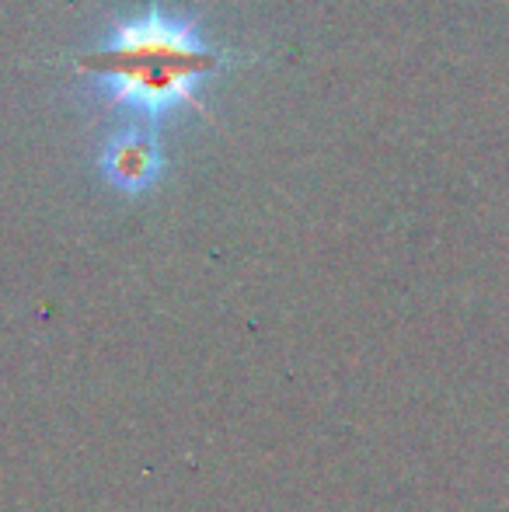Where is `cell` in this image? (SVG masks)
Here are the masks:
<instances>
[{"label": "cell", "instance_id": "7a4b0ae2", "mask_svg": "<svg viewBox=\"0 0 509 512\" xmlns=\"http://www.w3.org/2000/svg\"><path fill=\"white\" fill-rule=\"evenodd\" d=\"M154 164H157V154L140 136H123V140H116L109 150V175L116 178L119 185H129V189L147 182V178L154 175Z\"/></svg>", "mask_w": 509, "mask_h": 512}, {"label": "cell", "instance_id": "6da1fadb", "mask_svg": "<svg viewBox=\"0 0 509 512\" xmlns=\"http://www.w3.org/2000/svg\"><path fill=\"white\" fill-rule=\"evenodd\" d=\"M213 67H220V56L185 21H171L161 11L123 21L109 46L84 60V70L112 91V102L133 105L154 119L175 105H196V84Z\"/></svg>", "mask_w": 509, "mask_h": 512}]
</instances>
